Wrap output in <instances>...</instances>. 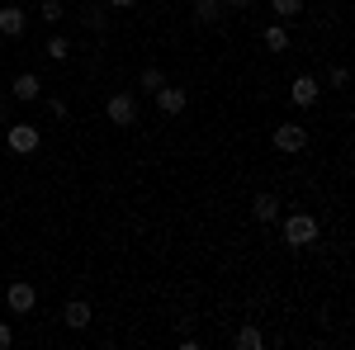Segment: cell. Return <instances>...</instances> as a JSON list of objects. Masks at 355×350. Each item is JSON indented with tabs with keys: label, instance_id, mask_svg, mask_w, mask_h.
<instances>
[{
	"label": "cell",
	"instance_id": "obj_22",
	"mask_svg": "<svg viewBox=\"0 0 355 350\" xmlns=\"http://www.w3.org/2000/svg\"><path fill=\"white\" fill-rule=\"evenodd\" d=\"M10 346H15V326L0 322V350H10Z\"/></svg>",
	"mask_w": 355,
	"mask_h": 350
},
{
	"label": "cell",
	"instance_id": "obj_8",
	"mask_svg": "<svg viewBox=\"0 0 355 350\" xmlns=\"http://www.w3.org/2000/svg\"><path fill=\"white\" fill-rule=\"evenodd\" d=\"M10 95H15V100H24V105H33V100H43V81H38L33 71H19L15 85H10Z\"/></svg>",
	"mask_w": 355,
	"mask_h": 350
},
{
	"label": "cell",
	"instance_id": "obj_18",
	"mask_svg": "<svg viewBox=\"0 0 355 350\" xmlns=\"http://www.w3.org/2000/svg\"><path fill=\"white\" fill-rule=\"evenodd\" d=\"M62 15H67L62 0H38V19H43V24H62Z\"/></svg>",
	"mask_w": 355,
	"mask_h": 350
},
{
	"label": "cell",
	"instance_id": "obj_21",
	"mask_svg": "<svg viewBox=\"0 0 355 350\" xmlns=\"http://www.w3.org/2000/svg\"><path fill=\"white\" fill-rule=\"evenodd\" d=\"M331 85L346 90V85H351V71H346V67H331Z\"/></svg>",
	"mask_w": 355,
	"mask_h": 350
},
{
	"label": "cell",
	"instance_id": "obj_14",
	"mask_svg": "<svg viewBox=\"0 0 355 350\" xmlns=\"http://www.w3.org/2000/svg\"><path fill=\"white\" fill-rule=\"evenodd\" d=\"M261 43H266L270 53H289V28H284V24H270L266 33H261Z\"/></svg>",
	"mask_w": 355,
	"mask_h": 350
},
{
	"label": "cell",
	"instance_id": "obj_25",
	"mask_svg": "<svg viewBox=\"0 0 355 350\" xmlns=\"http://www.w3.org/2000/svg\"><path fill=\"white\" fill-rule=\"evenodd\" d=\"M0 261H5V256H0Z\"/></svg>",
	"mask_w": 355,
	"mask_h": 350
},
{
	"label": "cell",
	"instance_id": "obj_5",
	"mask_svg": "<svg viewBox=\"0 0 355 350\" xmlns=\"http://www.w3.org/2000/svg\"><path fill=\"white\" fill-rule=\"evenodd\" d=\"M270 142H275V152L294 157V152H303V147H308V128H303V123H279V128L270 133Z\"/></svg>",
	"mask_w": 355,
	"mask_h": 350
},
{
	"label": "cell",
	"instance_id": "obj_6",
	"mask_svg": "<svg viewBox=\"0 0 355 350\" xmlns=\"http://www.w3.org/2000/svg\"><path fill=\"white\" fill-rule=\"evenodd\" d=\"M318 95H322L318 76H294V81H289V100H294L299 109H313V105H318Z\"/></svg>",
	"mask_w": 355,
	"mask_h": 350
},
{
	"label": "cell",
	"instance_id": "obj_16",
	"mask_svg": "<svg viewBox=\"0 0 355 350\" xmlns=\"http://www.w3.org/2000/svg\"><path fill=\"white\" fill-rule=\"evenodd\" d=\"M43 57H53V62H67V57H71V43H67V33H53V38H48V48H43Z\"/></svg>",
	"mask_w": 355,
	"mask_h": 350
},
{
	"label": "cell",
	"instance_id": "obj_17",
	"mask_svg": "<svg viewBox=\"0 0 355 350\" xmlns=\"http://www.w3.org/2000/svg\"><path fill=\"white\" fill-rule=\"evenodd\" d=\"M261 346H266V336H261V331H256V326L246 322L242 331H237V350H261Z\"/></svg>",
	"mask_w": 355,
	"mask_h": 350
},
{
	"label": "cell",
	"instance_id": "obj_15",
	"mask_svg": "<svg viewBox=\"0 0 355 350\" xmlns=\"http://www.w3.org/2000/svg\"><path fill=\"white\" fill-rule=\"evenodd\" d=\"M162 85H166V71H162V67H147V71L137 76V90H147V95H157Z\"/></svg>",
	"mask_w": 355,
	"mask_h": 350
},
{
	"label": "cell",
	"instance_id": "obj_20",
	"mask_svg": "<svg viewBox=\"0 0 355 350\" xmlns=\"http://www.w3.org/2000/svg\"><path fill=\"white\" fill-rule=\"evenodd\" d=\"M48 114H53V119H67L71 109H67V100H62V95H53V100H48Z\"/></svg>",
	"mask_w": 355,
	"mask_h": 350
},
{
	"label": "cell",
	"instance_id": "obj_3",
	"mask_svg": "<svg viewBox=\"0 0 355 350\" xmlns=\"http://www.w3.org/2000/svg\"><path fill=\"white\" fill-rule=\"evenodd\" d=\"M105 114H110L114 128H133V123H137V100H133V90H119V95H110Z\"/></svg>",
	"mask_w": 355,
	"mask_h": 350
},
{
	"label": "cell",
	"instance_id": "obj_10",
	"mask_svg": "<svg viewBox=\"0 0 355 350\" xmlns=\"http://www.w3.org/2000/svg\"><path fill=\"white\" fill-rule=\"evenodd\" d=\"M24 28H28V15L19 5H0V33H5V38H19Z\"/></svg>",
	"mask_w": 355,
	"mask_h": 350
},
{
	"label": "cell",
	"instance_id": "obj_2",
	"mask_svg": "<svg viewBox=\"0 0 355 350\" xmlns=\"http://www.w3.org/2000/svg\"><path fill=\"white\" fill-rule=\"evenodd\" d=\"M5 142H10L15 157H33V152L43 147V133H38L33 123H5Z\"/></svg>",
	"mask_w": 355,
	"mask_h": 350
},
{
	"label": "cell",
	"instance_id": "obj_1",
	"mask_svg": "<svg viewBox=\"0 0 355 350\" xmlns=\"http://www.w3.org/2000/svg\"><path fill=\"white\" fill-rule=\"evenodd\" d=\"M284 242L294 246V251L313 246V242H318V218H313V213H289V218H284Z\"/></svg>",
	"mask_w": 355,
	"mask_h": 350
},
{
	"label": "cell",
	"instance_id": "obj_7",
	"mask_svg": "<svg viewBox=\"0 0 355 350\" xmlns=\"http://www.w3.org/2000/svg\"><path fill=\"white\" fill-rule=\"evenodd\" d=\"M185 105H190V95H185L180 85H171V81H166L162 90H157V109H162L166 119H175V114H185Z\"/></svg>",
	"mask_w": 355,
	"mask_h": 350
},
{
	"label": "cell",
	"instance_id": "obj_11",
	"mask_svg": "<svg viewBox=\"0 0 355 350\" xmlns=\"http://www.w3.org/2000/svg\"><path fill=\"white\" fill-rule=\"evenodd\" d=\"M62 322L71 326V331H85V326H90V303H85V298H71V303L62 308Z\"/></svg>",
	"mask_w": 355,
	"mask_h": 350
},
{
	"label": "cell",
	"instance_id": "obj_13",
	"mask_svg": "<svg viewBox=\"0 0 355 350\" xmlns=\"http://www.w3.org/2000/svg\"><path fill=\"white\" fill-rule=\"evenodd\" d=\"M251 218L256 222H279V199L275 194H256L251 199Z\"/></svg>",
	"mask_w": 355,
	"mask_h": 350
},
{
	"label": "cell",
	"instance_id": "obj_24",
	"mask_svg": "<svg viewBox=\"0 0 355 350\" xmlns=\"http://www.w3.org/2000/svg\"><path fill=\"white\" fill-rule=\"evenodd\" d=\"M105 5H110V10H128L133 0H105Z\"/></svg>",
	"mask_w": 355,
	"mask_h": 350
},
{
	"label": "cell",
	"instance_id": "obj_23",
	"mask_svg": "<svg viewBox=\"0 0 355 350\" xmlns=\"http://www.w3.org/2000/svg\"><path fill=\"white\" fill-rule=\"evenodd\" d=\"M251 0H223V10H246Z\"/></svg>",
	"mask_w": 355,
	"mask_h": 350
},
{
	"label": "cell",
	"instance_id": "obj_4",
	"mask_svg": "<svg viewBox=\"0 0 355 350\" xmlns=\"http://www.w3.org/2000/svg\"><path fill=\"white\" fill-rule=\"evenodd\" d=\"M5 303H10V313H15V317H28V313L38 308V289H33L28 279H15V284L5 289Z\"/></svg>",
	"mask_w": 355,
	"mask_h": 350
},
{
	"label": "cell",
	"instance_id": "obj_19",
	"mask_svg": "<svg viewBox=\"0 0 355 350\" xmlns=\"http://www.w3.org/2000/svg\"><path fill=\"white\" fill-rule=\"evenodd\" d=\"M270 10L279 19H294V15H303V0H270Z\"/></svg>",
	"mask_w": 355,
	"mask_h": 350
},
{
	"label": "cell",
	"instance_id": "obj_9",
	"mask_svg": "<svg viewBox=\"0 0 355 350\" xmlns=\"http://www.w3.org/2000/svg\"><path fill=\"white\" fill-rule=\"evenodd\" d=\"M81 24L90 28V33H105V28H110V5H105V0H85Z\"/></svg>",
	"mask_w": 355,
	"mask_h": 350
},
{
	"label": "cell",
	"instance_id": "obj_12",
	"mask_svg": "<svg viewBox=\"0 0 355 350\" xmlns=\"http://www.w3.org/2000/svg\"><path fill=\"white\" fill-rule=\"evenodd\" d=\"M194 24L199 28L223 24V0H194Z\"/></svg>",
	"mask_w": 355,
	"mask_h": 350
}]
</instances>
